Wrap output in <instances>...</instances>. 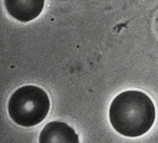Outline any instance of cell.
Returning <instances> with one entry per match:
<instances>
[{
	"instance_id": "1",
	"label": "cell",
	"mask_w": 158,
	"mask_h": 143,
	"mask_svg": "<svg viewBox=\"0 0 158 143\" xmlns=\"http://www.w3.org/2000/svg\"><path fill=\"white\" fill-rule=\"evenodd\" d=\"M155 106L146 94L125 91L114 99L109 117L117 132L127 137L141 136L150 129L155 121Z\"/></svg>"
},
{
	"instance_id": "2",
	"label": "cell",
	"mask_w": 158,
	"mask_h": 143,
	"mask_svg": "<svg viewBox=\"0 0 158 143\" xmlns=\"http://www.w3.org/2000/svg\"><path fill=\"white\" fill-rule=\"evenodd\" d=\"M51 108L48 93L34 85L22 86L15 91L8 102V113L18 125L30 127L41 123Z\"/></svg>"
},
{
	"instance_id": "3",
	"label": "cell",
	"mask_w": 158,
	"mask_h": 143,
	"mask_svg": "<svg viewBox=\"0 0 158 143\" xmlns=\"http://www.w3.org/2000/svg\"><path fill=\"white\" fill-rule=\"evenodd\" d=\"M9 15L20 22L27 23L39 17L42 13L44 0H4Z\"/></svg>"
},
{
	"instance_id": "4",
	"label": "cell",
	"mask_w": 158,
	"mask_h": 143,
	"mask_svg": "<svg viewBox=\"0 0 158 143\" xmlns=\"http://www.w3.org/2000/svg\"><path fill=\"white\" fill-rule=\"evenodd\" d=\"M39 142H69L78 143L79 137L74 129L61 121H51L43 128L39 137Z\"/></svg>"
}]
</instances>
